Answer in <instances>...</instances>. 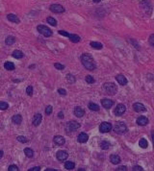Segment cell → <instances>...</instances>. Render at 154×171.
<instances>
[{"label": "cell", "mask_w": 154, "mask_h": 171, "mask_svg": "<svg viewBox=\"0 0 154 171\" xmlns=\"http://www.w3.org/2000/svg\"><path fill=\"white\" fill-rule=\"evenodd\" d=\"M81 62H82L83 65L87 68L88 70H95L96 68V64L95 63V60L93 59V57L90 54L85 53V54L81 56Z\"/></svg>", "instance_id": "obj_1"}, {"label": "cell", "mask_w": 154, "mask_h": 171, "mask_svg": "<svg viewBox=\"0 0 154 171\" xmlns=\"http://www.w3.org/2000/svg\"><path fill=\"white\" fill-rule=\"evenodd\" d=\"M103 88L108 95H115L118 92V88L114 83H105L103 85Z\"/></svg>", "instance_id": "obj_2"}, {"label": "cell", "mask_w": 154, "mask_h": 171, "mask_svg": "<svg viewBox=\"0 0 154 171\" xmlns=\"http://www.w3.org/2000/svg\"><path fill=\"white\" fill-rule=\"evenodd\" d=\"M114 131L115 133H117L118 135H123L124 133H126L127 131V126L125 125V123L123 122H116L114 126Z\"/></svg>", "instance_id": "obj_3"}, {"label": "cell", "mask_w": 154, "mask_h": 171, "mask_svg": "<svg viewBox=\"0 0 154 171\" xmlns=\"http://www.w3.org/2000/svg\"><path fill=\"white\" fill-rule=\"evenodd\" d=\"M37 29H38L39 33H40L42 35H44V37L52 36V31L47 26H45V25H39V26L37 27Z\"/></svg>", "instance_id": "obj_4"}, {"label": "cell", "mask_w": 154, "mask_h": 171, "mask_svg": "<svg viewBox=\"0 0 154 171\" xmlns=\"http://www.w3.org/2000/svg\"><path fill=\"white\" fill-rule=\"evenodd\" d=\"M112 128H113V126H112L111 123H109V122H102L100 124V126H99V131L102 134H105V133H109L112 130Z\"/></svg>", "instance_id": "obj_5"}, {"label": "cell", "mask_w": 154, "mask_h": 171, "mask_svg": "<svg viewBox=\"0 0 154 171\" xmlns=\"http://www.w3.org/2000/svg\"><path fill=\"white\" fill-rule=\"evenodd\" d=\"M80 128V124L77 121H69L67 125V130L69 132H74Z\"/></svg>", "instance_id": "obj_6"}, {"label": "cell", "mask_w": 154, "mask_h": 171, "mask_svg": "<svg viewBox=\"0 0 154 171\" xmlns=\"http://www.w3.org/2000/svg\"><path fill=\"white\" fill-rule=\"evenodd\" d=\"M125 111H126L125 106H124L123 104H119V105L116 107V109H115V115L117 116H120L125 112Z\"/></svg>", "instance_id": "obj_7"}, {"label": "cell", "mask_w": 154, "mask_h": 171, "mask_svg": "<svg viewBox=\"0 0 154 171\" xmlns=\"http://www.w3.org/2000/svg\"><path fill=\"white\" fill-rule=\"evenodd\" d=\"M49 9H50L51 12L56 13V14H61V13L65 12V8L59 4H52Z\"/></svg>", "instance_id": "obj_8"}, {"label": "cell", "mask_w": 154, "mask_h": 171, "mask_svg": "<svg viewBox=\"0 0 154 171\" xmlns=\"http://www.w3.org/2000/svg\"><path fill=\"white\" fill-rule=\"evenodd\" d=\"M57 159H59L60 162H64L67 159L68 157V154H67V151H64V150H60V151L57 152Z\"/></svg>", "instance_id": "obj_9"}, {"label": "cell", "mask_w": 154, "mask_h": 171, "mask_svg": "<svg viewBox=\"0 0 154 171\" xmlns=\"http://www.w3.org/2000/svg\"><path fill=\"white\" fill-rule=\"evenodd\" d=\"M115 102L113 100L111 99H106V98H104V99L101 100V105L103 106V108H105V109H110L114 106Z\"/></svg>", "instance_id": "obj_10"}, {"label": "cell", "mask_w": 154, "mask_h": 171, "mask_svg": "<svg viewBox=\"0 0 154 171\" xmlns=\"http://www.w3.org/2000/svg\"><path fill=\"white\" fill-rule=\"evenodd\" d=\"M133 109L136 112H142V111H146V107L142 105V103H135L133 104Z\"/></svg>", "instance_id": "obj_11"}, {"label": "cell", "mask_w": 154, "mask_h": 171, "mask_svg": "<svg viewBox=\"0 0 154 171\" xmlns=\"http://www.w3.org/2000/svg\"><path fill=\"white\" fill-rule=\"evenodd\" d=\"M116 80L118 81V83L119 84V85H121V86H125L127 84V79L126 77L124 75H122V74H119V75L116 76Z\"/></svg>", "instance_id": "obj_12"}, {"label": "cell", "mask_w": 154, "mask_h": 171, "mask_svg": "<svg viewBox=\"0 0 154 171\" xmlns=\"http://www.w3.org/2000/svg\"><path fill=\"white\" fill-rule=\"evenodd\" d=\"M88 139H89V135L86 133H81V134H79L78 138H77V140H78V142H80V143L87 142Z\"/></svg>", "instance_id": "obj_13"}, {"label": "cell", "mask_w": 154, "mask_h": 171, "mask_svg": "<svg viewBox=\"0 0 154 171\" xmlns=\"http://www.w3.org/2000/svg\"><path fill=\"white\" fill-rule=\"evenodd\" d=\"M53 141L57 145H64L65 142H66V139H64V136H62V135H56V136H54Z\"/></svg>", "instance_id": "obj_14"}, {"label": "cell", "mask_w": 154, "mask_h": 171, "mask_svg": "<svg viewBox=\"0 0 154 171\" xmlns=\"http://www.w3.org/2000/svg\"><path fill=\"white\" fill-rule=\"evenodd\" d=\"M42 119H43V116L40 113H36L34 118H33V125L34 126H39L40 123L42 122Z\"/></svg>", "instance_id": "obj_15"}, {"label": "cell", "mask_w": 154, "mask_h": 171, "mask_svg": "<svg viewBox=\"0 0 154 171\" xmlns=\"http://www.w3.org/2000/svg\"><path fill=\"white\" fill-rule=\"evenodd\" d=\"M137 124L139 126H146L148 124V119L146 118V116H140L137 119Z\"/></svg>", "instance_id": "obj_16"}, {"label": "cell", "mask_w": 154, "mask_h": 171, "mask_svg": "<svg viewBox=\"0 0 154 171\" xmlns=\"http://www.w3.org/2000/svg\"><path fill=\"white\" fill-rule=\"evenodd\" d=\"M74 115L77 117H82L85 116V111L81 107H76L74 109Z\"/></svg>", "instance_id": "obj_17"}, {"label": "cell", "mask_w": 154, "mask_h": 171, "mask_svg": "<svg viewBox=\"0 0 154 171\" xmlns=\"http://www.w3.org/2000/svg\"><path fill=\"white\" fill-rule=\"evenodd\" d=\"M110 161L113 164H119V163H120V158H119V155L113 154V155L110 156Z\"/></svg>", "instance_id": "obj_18"}, {"label": "cell", "mask_w": 154, "mask_h": 171, "mask_svg": "<svg viewBox=\"0 0 154 171\" xmlns=\"http://www.w3.org/2000/svg\"><path fill=\"white\" fill-rule=\"evenodd\" d=\"M7 18H8V20L12 21L14 23H19L20 22L19 18H18L16 15H14V14H9L8 16H7Z\"/></svg>", "instance_id": "obj_19"}, {"label": "cell", "mask_w": 154, "mask_h": 171, "mask_svg": "<svg viewBox=\"0 0 154 171\" xmlns=\"http://www.w3.org/2000/svg\"><path fill=\"white\" fill-rule=\"evenodd\" d=\"M12 121L15 124H16V125H19V124L22 122V117H21L20 115H16V116H13Z\"/></svg>", "instance_id": "obj_20"}, {"label": "cell", "mask_w": 154, "mask_h": 171, "mask_svg": "<svg viewBox=\"0 0 154 171\" xmlns=\"http://www.w3.org/2000/svg\"><path fill=\"white\" fill-rule=\"evenodd\" d=\"M111 146V143L109 141H107V140H102L101 142H100V147L102 150H108Z\"/></svg>", "instance_id": "obj_21"}, {"label": "cell", "mask_w": 154, "mask_h": 171, "mask_svg": "<svg viewBox=\"0 0 154 171\" xmlns=\"http://www.w3.org/2000/svg\"><path fill=\"white\" fill-rule=\"evenodd\" d=\"M88 107H89V109L93 111H99V106L98 105H97V104H95V103H93V102H90L89 105H88Z\"/></svg>", "instance_id": "obj_22"}, {"label": "cell", "mask_w": 154, "mask_h": 171, "mask_svg": "<svg viewBox=\"0 0 154 171\" xmlns=\"http://www.w3.org/2000/svg\"><path fill=\"white\" fill-rule=\"evenodd\" d=\"M12 55L15 59H21L23 57V53L20 51V50H15V51L13 52Z\"/></svg>", "instance_id": "obj_23"}, {"label": "cell", "mask_w": 154, "mask_h": 171, "mask_svg": "<svg viewBox=\"0 0 154 171\" xmlns=\"http://www.w3.org/2000/svg\"><path fill=\"white\" fill-rule=\"evenodd\" d=\"M93 48H95V49H97V50H100V49H102L103 45L100 42H96V41H91V43H90Z\"/></svg>", "instance_id": "obj_24"}, {"label": "cell", "mask_w": 154, "mask_h": 171, "mask_svg": "<svg viewBox=\"0 0 154 171\" xmlns=\"http://www.w3.org/2000/svg\"><path fill=\"white\" fill-rule=\"evenodd\" d=\"M69 40L72 41V42H74V43H77V42H79L80 41V37L77 36V35H73V34H69Z\"/></svg>", "instance_id": "obj_25"}, {"label": "cell", "mask_w": 154, "mask_h": 171, "mask_svg": "<svg viewBox=\"0 0 154 171\" xmlns=\"http://www.w3.org/2000/svg\"><path fill=\"white\" fill-rule=\"evenodd\" d=\"M139 145H140L141 148L146 149V148H147V146H148V142H147V140H146V139H141L140 141H139Z\"/></svg>", "instance_id": "obj_26"}, {"label": "cell", "mask_w": 154, "mask_h": 171, "mask_svg": "<svg viewBox=\"0 0 154 171\" xmlns=\"http://www.w3.org/2000/svg\"><path fill=\"white\" fill-rule=\"evenodd\" d=\"M4 67L7 70H14L15 69V64L11 63V62H6L4 64Z\"/></svg>", "instance_id": "obj_27"}, {"label": "cell", "mask_w": 154, "mask_h": 171, "mask_svg": "<svg viewBox=\"0 0 154 171\" xmlns=\"http://www.w3.org/2000/svg\"><path fill=\"white\" fill-rule=\"evenodd\" d=\"M24 154H25V156L28 157V158H32L33 155H34V151L32 150L31 148H25V149H24Z\"/></svg>", "instance_id": "obj_28"}, {"label": "cell", "mask_w": 154, "mask_h": 171, "mask_svg": "<svg viewBox=\"0 0 154 171\" xmlns=\"http://www.w3.org/2000/svg\"><path fill=\"white\" fill-rule=\"evenodd\" d=\"M74 166H75V164L73 162H66V163H65V167H66V169H67V170L73 169Z\"/></svg>", "instance_id": "obj_29"}, {"label": "cell", "mask_w": 154, "mask_h": 171, "mask_svg": "<svg viewBox=\"0 0 154 171\" xmlns=\"http://www.w3.org/2000/svg\"><path fill=\"white\" fill-rule=\"evenodd\" d=\"M16 41V39L14 38L13 36H9L6 38V40H5V42H6V44H8V45H11V44H13L14 42Z\"/></svg>", "instance_id": "obj_30"}, {"label": "cell", "mask_w": 154, "mask_h": 171, "mask_svg": "<svg viewBox=\"0 0 154 171\" xmlns=\"http://www.w3.org/2000/svg\"><path fill=\"white\" fill-rule=\"evenodd\" d=\"M46 20H47V22L50 24L51 26H57V21H56V19H54L53 17H47Z\"/></svg>", "instance_id": "obj_31"}, {"label": "cell", "mask_w": 154, "mask_h": 171, "mask_svg": "<svg viewBox=\"0 0 154 171\" xmlns=\"http://www.w3.org/2000/svg\"><path fill=\"white\" fill-rule=\"evenodd\" d=\"M86 82L88 84H94L95 83V79H94V77L91 75H88L86 76Z\"/></svg>", "instance_id": "obj_32"}, {"label": "cell", "mask_w": 154, "mask_h": 171, "mask_svg": "<svg viewBox=\"0 0 154 171\" xmlns=\"http://www.w3.org/2000/svg\"><path fill=\"white\" fill-rule=\"evenodd\" d=\"M8 109V103H6V102H0V110H2V111H5V110H7Z\"/></svg>", "instance_id": "obj_33"}, {"label": "cell", "mask_w": 154, "mask_h": 171, "mask_svg": "<svg viewBox=\"0 0 154 171\" xmlns=\"http://www.w3.org/2000/svg\"><path fill=\"white\" fill-rule=\"evenodd\" d=\"M17 140L21 142V143H26L27 142V139L23 136V135H19V136H17Z\"/></svg>", "instance_id": "obj_34"}, {"label": "cell", "mask_w": 154, "mask_h": 171, "mask_svg": "<svg viewBox=\"0 0 154 171\" xmlns=\"http://www.w3.org/2000/svg\"><path fill=\"white\" fill-rule=\"evenodd\" d=\"M67 80L69 82V83H74L75 82V78L73 75H71V74H67Z\"/></svg>", "instance_id": "obj_35"}, {"label": "cell", "mask_w": 154, "mask_h": 171, "mask_svg": "<svg viewBox=\"0 0 154 171\" xmlns=\"http://www.w3.org/2000/svg\"><path fill=\"white\" fill-rule=\"evenodd\" d=\"M26 92L29 96H31L33 94V87L32 86H28L27 88H26Z\"/></svg>", "instance_id": "obj_36"}, {"label": "cell", "mask_w": 154, "mask_h": 171, "mask_svg": "<svg viewBox=\"0 0 154 171\" xmlns=\"http://www.w3.org/2000/svg\"><path fill=\"white\" fill-rule=\"evenodd\" d=\"M52 106H47L46 107V109H45V113L47 115V116H49V115H51V112H52Z\"/></svg>", "instance_id": "obj_37"}, {"label": "cell", "mask_w": 154, "mask_h": 171, "mask_svg": "<svg viewBox=\"0 0 154 171\" xmlns=\"http://www.w3.org/2000/svg\"><path fill=\"white\" fill-rule=\"evenodd\" d=\"M54 66H55V67L57 68V69H59V70H63L64 68H65V65L59 64V63H57V64H54Z\"/></svg>", "instance_id": "obj_38"}, {"label": "cell", "mask_w": 154, "mask_h": 171, "mask_svg": "<svg viewBox=\"0 0 154 171\" xmlns=\"http://www.w3.org/2000/svg\"><path fill=\"white\" fill-rule=\"evenodd\" d=\"M9 171H18V167L16 165H10L8 168Z\"/></svg>", "instance_id": "obj_39"}, {"label": "cell", "mask_w": 154, "mask_h": 171, "mask_svg": "<svg viewBox=\"0 0 154 171\" xmlns=\"http://www.w3.org/2000/svg\"><path fill=\"white\" fill-rule=\"evenodd\" d=\"M59 34H60V35H62V36L67 37V38L69 37V34H68L67 32H66V31H63V30H60V31H59Z\"/></svg>", "instance_id": "obj_40"}, {"label": "cell", "mask_w": 154, "mask_h": 171, "mask_svg": "<svg viewBox=\"0 0 154 171\" xmlns=\"http://www.w3.org/2000/svg\"><path fill=\"white\" fill-rule=\"evenodd\" d=\"M58 92H59V94H61V95H66V94H67L66 89H64V88H59V89H58Z\"/></svg>", "instance_id": "obj_41"}, {"label": "cell", "mask_w": 154, "mask_h": 171, "mask_svg": "<svg viewBox=\"0 0 154 171\" xmlns=\"http://www.w3.org/2000/svg\"><path fill=\"white\" fill-rule=\"evenodd\" d=\"M149 43L151 44L152 46H154V34H152V35L149 37Z\"/></svg>", "instance_id": "obj_42"}, {"label": "cell", "mask_w": 154, "mask_h": 171, "mask_svg": "<svg viewBox=\"0 0 154 171\" xmlns=\"http://www.w3.org/2000/svg\"><path fill=\"white\" fill-rule=\"evenodd\" d=\"M133 170L134 171H142L143 169H142V167L137 165V166H133Z\"/></svg>", "instance_id": "obj_43"}, {"label": "cell", "mask_w": 154, "mask_h": 171, "mask_svg": "<svg viewBox=\"0 0 154 171\" xmlns=\"http://www.w3.org/2000/svg\"><path fill=\"white\" fill-rule=\"evenodd\" d=\"M116 170L117 171H125L126 170V166H119V167H118Z\"/></svg>", "instance_id": "obj_44"}, {"label": "cell", "mask_w": 154, "mask_h": 171, "mask_svg": "<svg viewBox=\"0 0 154 171\" xmlns=\"http://www.w3.org/2000/svg\"><path fill=\"white\" fill-rule=\"evenodd\" d=\"M40 170V167H33V168H30L29 171H39Z\"/></svg>", "instance_id": "obj_45"}, {"label": "cell", "mask_w": 154, "mask_h": 171, "mask_svg": "<svg viewBox=\"0 0 154 171\" xmlns=\"http://www.w3.org/2000/svg\"><path fill=\"white\" fill-rule=\"evenodd\" d=\"M58 117H59V118H64V113L62 111H60L59 113H58Z\"/></svg>", "instance_id": "obj_46"}, {"label": "cell", "mask_w": 154, "mask_h": 171, "mask_svg": "<svg viewBox=\"0 0 154 171\" xmlns=\"http://www.w3.org/2000/svg\"><path fill=\"white\" fill-rule=\"evenodd\" d=\"M151 139H152V142H153V145H154V132L153 131L151 132Z\"/></svg>", "instance_id": "obj_47"}, {"label": "cell", "mask_w": 154, "mask_h": 171, "mask_svg": "<svg viewBox=\"0 0 154 171\" xmlns=\"http://www.w3.org/2000/svg\"><path fill=\"white\" fill-rule=\"evenodd\" d=\"M2 157H3V152H2V151H0V159H1Z\"/></svg>", "instance_id": "obj_48"}, {"label": "cell", "mask_w": 154, "mask_h": 171, "mask_svg": "<svg viewBox=\"0 0 154 171\" xmlns=\"http://www.w3.org/2000/svg\"><path fill=\"white\" fill-rule=\"evenodd\" d=\"M46 171H55L54 169H51V168H49V169H46Z\"/></svg>", "instance_id": "obj_49"}, {"label": "cell", "mask_w": 154, "mask_h": 171, "mask_svg": "<svg viewBox=\"0 0 154 171\" xmlns=\"http://www.w3.org/2000/svg\"><path fill=\"white\" fill-rule=\"evenodd\" d=\"M94 1H95V3H98V2H99V1H100V0H94Z\"/></svg>", "instance_id": "obj_50"}]
</instances>
